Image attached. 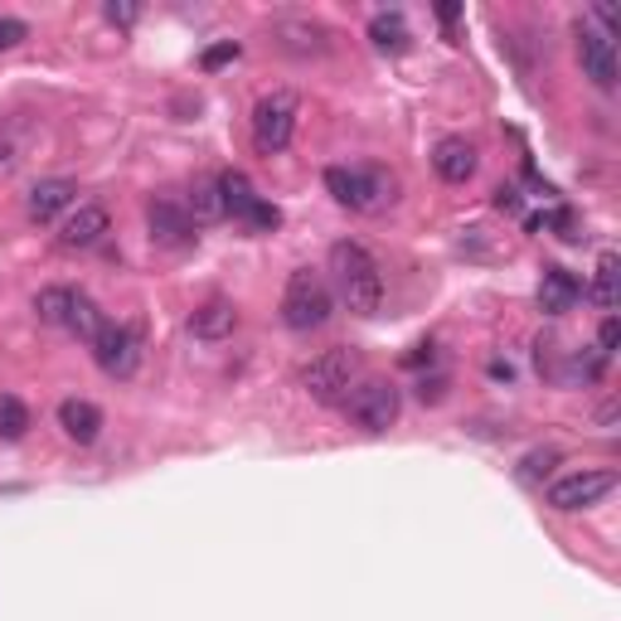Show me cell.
Masks as SVG:
<instances>
[{"mask_svg":"<svg viewBox=\"0 0 621 621\" xmlns=\"http://www.w3.org/2000/svg\"><path fill=\"white\" fill-rule=\"evenodd\" d=\"M331 281H335L331 297H341L355 315H375L383 307V267L365 243L355 239L331 243Z\"/></svg>","mask_w":621,"mask_h":621,"instance_id":"1","label":"cell"},{"mask_svg":"<svg viewBox=\"0 0 621 621\" xmlns=\"http://www.w3.org/2000/svg\"><path fill=\"white\" fill-rule=\"evenodd\" d=\"M331 311H335V297L325 287V277L311 273V267H297L287 277V291H281V325L307 335V331H321L331 321Z\"/></svg>","mask_w":621,"mask_h":621,"instance_id":"2","label":"cell"},{"mask_svg":"<svg viewBox=\"0 0 621 621\" xmlns=\"http://www.w3.org/2000/svg\"><path fill=\"white\" fill-rule=\"evenodd\" d=\"M325 189L341 209H355V214H375L393 199V175L379 171V165H325Z\"/></svg>","mask_w":621,"mask_h":621,"instance_id":"3","label":"cell"},{"mask_svg":"<svg viewBox=\"0 0 621 621\" xmlns=\"http://www.w3.org/2000/svg\"><path fill=\"white\" fill-rule=\"evenodd\" d=\"M297 117H301V97L291 88H273L267 97H257L253 107V146L257 156H281L297 137Z\"/></svg>","mask_w":621,"mask_h":621,"instance_id":"4","label":"cell"},{"mask_svg":"<svg viewBox=\"0 0 621 621\" xmlns=\"http://www.w3.org/2000/svg\"><path fill=\"white\" fill-rule=\"evenodd\" d=\"M399 409H403V393H399V383H389V379H365L355 393H345L349 423L369 437L389 433V427L399 423Z\"/></svg>","mask_w":621,"mask_h":621,"instance_id":"5","label":"cell"},{"mask_svg":"<svg viewBox=\"0 0 621 621\" xmlns=\"http://www.w3.org/2000/svg\"><path fill=\"white\" fill-rule=\"evenodd\" d=\"M612 491H617V471L612 467H583V471H568V476L553 481L544 491V501L559 515H573V510H587V505L607 501Z\"/></svg>","mask_w":621,"mask_h":621,"instance_id":"6","label":"cell"},{"mask_svg":"<svg viewBox=\"0 0 621 621\" xmlns=\"http://www.w3.org/2000/svg\"><path fill=\"white\" fill-rule=\"evenodd\" d=\"M93 365L103 369L107 379H137L141 369V335L131 325H117V321H103V331L93 335Z\"/></svg>","mask_w":621,"mask_h":621,"instance_id":"7","label":"cell"},{"mask_svg":"<svg viewBox=\"0 0 621 621\" xmlns=\"http://www.w3.org/2000/svg\"><path fill=\"white\" fill-rule=\"evenodd\" d=\"M349 379H355V355H349V349H325V355H315L311 365L301 369V389H307L315 403H341L349 393Z\"/></svg>","mask_w":621,"mask_h":621,"instance_id":"8","label":"cell"},{"mask_svg":"<svg viewBox=\"0 0 621 621\" xmlns=\"http://www.w3.org/2000/svg\"><path fill=\"white\" fill-rule=\"evenodd\" d=\"M146 233L161 248H189L199 239V223L189 219L180 199H151V205H146Z\"/></svg>","mask_w":621,"mask_h":621,"instance_id":"9","label":"cell"},{"mask_svg":"<svg viewBox=\"0 0 621 621\" xmlns=\"http://www.w3.org/2000/svg\"><path fill=\"white\" fill-rule=\"evenodd\" d=\"M573 39H578L583 78H593L602 93H612V88H617V49H612V39L597 35V30L583 25V20H578V30H573Z\"/></svg>","mask_w":621,"mask_h":621,"instance_id":"10","label":"cell"},{"mask_svg":"<svg viewBox=\"0 0 621 621\" xmlns=\"http://www.w3.org/2000/svg\"><path fill=\"white\" fill-rule=\"evenodd\" d=\"M112 233V214L103 205H78L69 219L59 223V248L64 253H83V248H97Z\"/></svg>","mask_w":621,"mask_h":621,"instance_id":"11","label":"cell"},{"mask_svg":"<svg viewBox=\"0 0 621 621\" xmlns=\"http://www.w3.org/2000/svg\"><path fill=\"white\" fill-rule=\"evenodd\" d=\"M273 44L281 54H297V59H315V54L331 49V30L315 25V20H277Z\"/></svg>","mask_w":621,"mask_h":621,"instance_id":"12","label":"cell"},{"mask_svg":"<svg viewBox=\"0 0 621 621\" xmlns=\"http://www.w3.org/2000/svg\"><path fill=\"white\" fill-rule=\"evenodd\" d=\"M476 165H481V156L467 137H447L433 146V171L442 175L447 185H467V180L476 175Z\"/></svg>","mask_w":621,"mask_h":621,"instance_id":"13","label":"cell"},{"mask_svg":"<svg viewBox=\"0 0 621 621\" xmlns=\"http://www.w3.org/2000/svg\"><path fill=\"white\" fill-rule=\"evenodd\" d=\"M59 427H64V437L78 447H93L97 437H103V409L97 403H88V399H64L59 403Z\"/></svg>","mask_w":621,"mask_h":621,"instance_id":"14","label":"cell"},{"mask_svg":"<svg viewBox=\"0 0 621 621\" xmlns=\"http://www.w3.org/2000/svg\"><path fill=\"white\" fill-rule=\"evenodd\" d=\"M73 195H78L73 180H39V185L25 195V214H30V223H54L64 209L73 205Z\"/></svg>","mask_w":621,"mask_h":621,"instance_id":"15","label":"cell"},{"mask_svg":"<svg viewBox=\"0 0 621 621\" xmlns=\"http://www.w3.org/2000/svg\"><path fill=\"white\" fill-rule=\"evenodd\" d=\"M583 297V281L568 273V267H544V277H539V311L544 315H563L573 311Z\"/></svg>","mask_w":621,"mask_h":621,"instance_id":"16","label":"cell"},{"mask_svg":"<svg viewBox=\"0 0 621 621\" xmlns=\"http://www.w3.org/2000/svg\"><path fill=\"white\" fill-rule=\"evenodd\" d=\"M189 331H195V341H229V335L239 331V311H233V301L214 297L189 315Z\"/></svg>","mask_w":621,"mask_h":621,"instance_id":"17","label":"cell"},{"mask_svg":"<svg viewBox=\"0 0 621 621\" xmlns=\"http://www.w3.org/2000/svg\"><path fill=\"white\" fill-rule=\"evenodd\" d=\"M369 39H375L379 54H403L409 49V20L399 15V10H379L375 20H369Z\"/></svg>","mask_w":621,"mask_h":621,"instance_id":"18","label":"cell"},{"mask_svg":"<svg viewBox=\"0 0 621 621\" xmlns=\"http://www.w3.org/2000/svg\"><path fill=\"white\" fill-rule=\"evenodd\" d=\"M214 180H219V199H223V214H233V219H243V214L253 209V199H257L253 180H248L243 171H223V175H214Z\"/></svg>","mask_w":621,"mask_h":621,"instance_id":"19","label":"cell"},{"mask_svg":"<svg viewBox=\"0 0 621 621\" xmlns=\"http://www.w3.org/2000/svg\"><path fill=\"white\" fill-rule=\"evenodd\" d=\"M73 301H78V287H44L39 297H35V315L44 325H69V315H73Z\"/></svg>","mask_w":621,"mask_h":621,"instance_id":"20","label":"cell"},{"mask_svg":"<svg viewBox=\"0 0 621 621\" xmlns=\"http://www.w3.org/2000/svg\"><path fill=\"white\" fill-rule=\"evenodd\" d=\"M185 214H189L195 223H214V219H223L219 180H195V185H189V199H185Z\"/></svg>","mask_w":621,"mask_h":621,"instance_id":"21","label":"cell"},{"mask_svg":"<svg viewBox=\"0 0 621 621\" xmlns=\"http://www.w3.org/2000/svg\"><path fill=\"white\" fill-rule=\"evenodd\" d=\"M30 433V409L15 393H0V442H20Z\"/></svg>","mask_w":621,"mask_h":621,"instance_id":"22","label":"cell"},{"mask_svg":"<svg viewBox=\"0 0 621 621\" xmlns=\"http://www.w3.org/2000/svg\"><path fill=\"white\" fill-rule=\"evenodd\" d=\"M593 301L602 307L607 315L617 311V253H602V263H597V281H593Z\"/></svg>","mask_w":621,"mask_h":621,"instance_id":"23","label":"cell"},{"mask_svg":"<svg viewBox=\"0 0 621 621\" xmlns=\"http://www.w3.org/2000/svg\"><path fill=\"white\" fill-rule=\"evenodd\" d=\"M602 369H607V359L597 355V349H573L563 379H568V383H593V379H602Z\"/></svg>","mask_w":621,"mask_h":621,"instance_id":"24","label":"cell"},{"mask_svg":"<svg viewBox=\"0 0 621 621\" xmlns=\"http://www.w3.org/2000/svg\"><path fill=\"white\" fill-rule=\"evenodd\" d=\"M239 223H243L248 233H273L277 223H281V209L273 205V199H263V195H257V199H253V209H248Z\"/></svg>","mask_w":621,"mask_h":621,"instance_id":"25","label":"cell"},{"mask_svg":"<svg viewBox=\"0 0 621 621\" xmlns=\"http://www.w3.org/2000/svg\"><path fill=\"white\" fill-rule=\"evenodd\" d=\"M553 467H559V451H553V447H544V451H529V457L519 461V481H525V485H539Z\"/></svg>","mask_w":621,"mask_h":621,"instance_id":"26","label":"cell"},{"mask_svg":"<svg viewBox=\"0 0 621 621\" xmlns=\"http://www.w3.org/2000/svg\"><path fill=\"white\" fill-rule=\"evenodd\" d=\"M25 39H30V25H25V20L0 15V54L15 49V44H25Z\"/></svg>","mask_w":621,"mask_h":621,"instance_id":"27","label":"cell"},{"mask_svg":"<svg viewBox=\"0 0 621 621\" xmlns=\"http://www.w3.org/2000/svg\"><path fill=\"white\" fill-rule=\"evenodd\" d=\"M239 59V39H223V44H214V49H205V59H199V69H223V64H233Z\"/></svg>","mask_w":621,"mask_h":621,"instance_id":"28","label":"cell"},{"mask_svg":"<svg viewBox=\"0 0 621 621\" xmlns=\"http://www.w3.org/2000/svg\"><path fill=\"white\" fill-rule=\"evenodd\" d=\"M617 345H621V325H617V315H607L602 331H597V355L612 359V355H617Z\"/></svg>","mask_w":621,"mask_h":621,"instance_id":"29","label":"cell"},{"mask_svg":"<svg viewBox=\"0 0 621 621\" xmlns=\"http://www.w3.org/2000/svg\"><path fill=\"white\" fill-rule=\"evenodd\" d=\"M103 20H107V25L127 30V25H137V20H141V10L137 5H103Z\"/></svg>","mask_w":621,"mask_h":621,"instance_id":"30","label":"cell"},{"mask_svg":"<svg viewBox=\"0 0 621 621\" xmlns=\"http://www.w3.org/2000/svg\"><path fill=\"white\" fill-rule=\"evenodd\" d=\"M495 209L519 214V209H525V199H519V189H515V185H501V189H495Z\"/></svg>","mask_w":621,"mask_h":621,"instance_id":"31","label":"cell"},{"mask_svg":"<svg viewBox=\"0 0 621 621\" xmlns=\"http://www.w3.org/2000/svg\"><path fill=\"white\" fill-rule=\"evenodd\" d=\"M437 20H442V25H457L461 10H457V5H442V10H437Z\"/></svg>","mask_w":621,"mask_h":621,"instance_id":"32","label":"cell"},{"mask_svg":"<svg viewBox=\"0 0 621 621\" xmlns=\"http://www.w3.org/2000/svg\"><path fill=\"white\" fill-rule=\"evenodd\" d=\"M491 379H510V365H505V359H491Z\"/></svg>","mask_w":621,"mask_h":621,"instance_id":"33","label":"cell"},{"mask_svg":"<svg viewBox=\"0 0 621 621\" xmlns=\"http://www.w3.org/2000/svg\"><path fill=\"white\" fill-rule=\"evenodd\" d=\"M10 161V151H5V146H0V165H5Z\"/></svg>","mask_w":621,"mask_h":621,"instance_id":"34","label":"cell"}]
</instances>
